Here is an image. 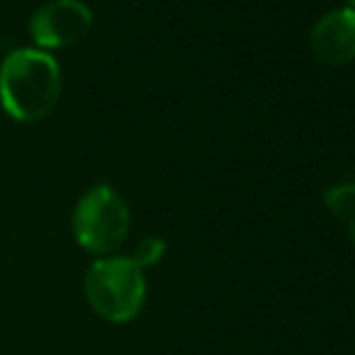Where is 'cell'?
<instances>
[{
  "instance_id": "1",
  "label": "cell",
  "mask_w": 355,
  "mask_h": 355,
  "mask_svg": "<svg viewBox=\"0 0 355 355\" xmlns=\"http://www.w3.org/2000/svg\"><path fill=\"white\" fill-rule=\"evenodd\" d=\"M58 61L44 49H15L0 66V104L15 121H39L61 97Z\"/></svg>"
},
{
  "instance_id": "2",
  "label": "cell",
  "mask_w": 355,
  "mask_h": 355,
  "mask_svg": "<svg viewBox=\"0 0 355 355\" xmlns=\"http://www.w3.org/2000/svg\"><path fill=\"white\" fill-rule=\"evenodd\" d=\"M145 285L143 266L133 257H102L87 268L85 295L94 312L112 324H123L143 309Z\"/></svg>"
},
{
  "instance_id": "3",
  "label": "cell",
  "mask_w": 355,
  "mask_h": 355,
  "mask_svg": "<svg viewBox=\"0 0 355 355\" xmlns=\"http://www.w3.org/2000/svg\"><path fill=\"white\" fill-rule=\"evenodd\" d=\"M131 213L109 184H97L78 201L73 213V234L83 249L99 257L114 254L128 237Z\"/></svg>"
},
{
  "instance_id": "4",
  "label": "cell",
  "mask_w": 355,
  "mask_h": 355,
  "mask_svg": "<svg viewBox=\"0 0 355 355\" xmlns=\"http://www.w3.org/2000/svg\"><path fill=\"white\" fill-rule=\"evenodd\" d=\"M92 29V10L80 0H49L29 19L32 39L42 49L71 46Z\"/></svg>"
},
{
  "instance_id": "5",
  "label": "cell",
  "mask_w": 355,
  "mask_h": 355,
  "mask_svg": "<svg viewBox=\"0 0 355 355\" xmlns=\"http://www.w3.org/2000/svg\"><path fill=\"white\" fill-rule=\"evenodd\" d=\"M312 49L317 58L338 66L355 58V10L338 8L327 12L312 29Z\"/></svg>"
},
{
  "instance_id": "6",
  "label": "cell",
  "mask_w": 355,
  "mask_h": 355,
  "mask_svg": "<svg viewBox=\"0 0 355 355\" xmlns=\"http://www.w3.org/2000/svg\"><path fill=\"white\" fill-rule=\"evenodd\" d=\"M324 203H327V208L336 215V218L351 223L355 218V177L329 189V191L324 193Z\"/></svg>"
},
{
  "instance_id": "7",
  "label": "cell",
  "mask_w": 355,
  "mask_h": 355,
  "mask_svg": "<svg viewBox=\"0 0 355 355\" xmlns=\"http://www.w3.org/2000/svg\"><path fill=\"white\" fill-rule=\"evenodd\" d=\"M164 247H167V244H164L162 239L150 237V239H145V242H141V247H138V252H136V257H133V259H136L143 268L153 266V263H157L159 259H162Z\"/></svg>"
},
{
  "instance_id": "8",
  "label": "cell",
  "mask_w": 355,
  "mask_h": 355,
  "mask_svg": "<svg viewBox=\"0 0 355 355\" xmlns=\"http://www.w3.org/2000/svg\"><path fill=\"white\" fill-rule=\"evenodd\" d=\"M348 232H351V239H353V244H355V218L348 223Z\"/></svg>"
},
{
  "instance_id": "9",
  "label": "cell",
  "mask_w": 355,
  "mask_h": 355,
  "mask_svg": "<svg viewBox=\"0 0 355 355\" xmlns=\"http://www.w3.org/2000/svg\"><path fill=\"white\" fill-rule=\"evenodd\" d=\"M348 8H353V10H355V0H348Z\"/></svg>"
}]
</instances>
